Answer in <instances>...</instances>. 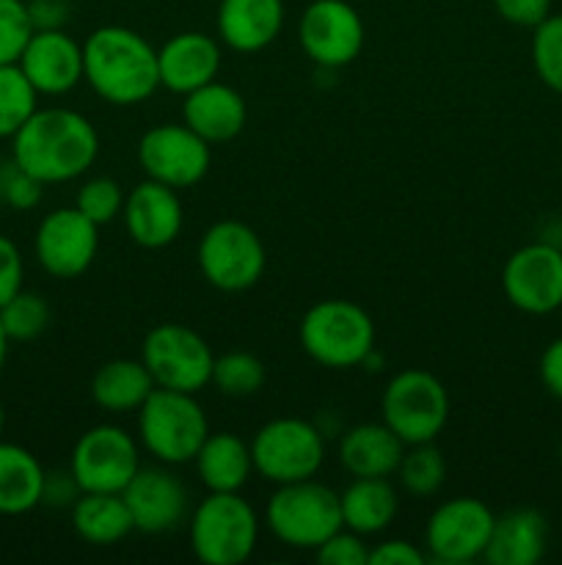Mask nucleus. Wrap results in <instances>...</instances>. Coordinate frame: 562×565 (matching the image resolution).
<instances>
[{
  "mask_svg": "<svg viewBox=\"0 0 562 565\" xmlns=\"http://www.w3.org/2000/svg\"><path fill=\"white\" fill-rule=\"evenodd\" d=\"M83 81L110 105H141L160 88L158 50L125 25H102L83 42Z\"/></svg>",
  "mask_w": 562,
  "mask_h": 565,
  "instance_id": "f03ea898",
  "label": "nucleus"
},
{
  "mask_svg": "<svg viewBox=\"0 0 562 565\" xmlns=\"http://www.w3.org/2000/svg\"><path fill=\"white\" fill-rule=\"evenodd\" d=\"M69 511L72 530L83 544L114 546L132 533V519L121 494L83 491Z\"/></svg>",
  "mask_w": 562,
  "mask_h": 565,
  "instance_id": "cd10ccee",
  "label": "nucleus"
},
{
  "mask_svg": "<svg viewBox=\"0 0 562 565\" xmlns=\"http://www.w3.org/2000/svg\"><path fill=\"white\" fill-rule=\"evenodd\" d=\"M17 64L25 72L39 97H61L80 86L83 44H77L64 28L33 31Z\"/></svg>",
  "mask_w": 562,
  "mask_h": 565,
  "instance_id": "6ab92c4d",
  "label": "nucleus"
},
{
  "mask_svg": "<svg viewBox=\"0 0 562 565\" xmlns=\"http://www.w3.org/2000/svg\"><path fill=\"white\" fill-rule=\"evenodd\" d=\"M39 92L31 86L20 64H0V138L14 132L36 114Z\"/></svg>",
  "mask_w": 562,
  "mask_h": 565,
  "instance_id": "7c9ffc66",
  "label": "nucleus"
},
{
  "mask_svg": "<svg viewBox=\"0 0 562 565\" xmlns=\"http://www.w3.org/2000/svg\"><path fill=\"white\" fill-rule=\"evenodd\" d=\"M213 384L226 397H251L264 386L262 359L248 351H229L215 356Z\"/></svg>",
  "mask_w": 562,
  "mask_h": 565,
  "instance_id": "473e14b6",
  "label": "nucleus"
},
{
  "mask_svg": "<svg viewBox=\"0 0 562 565\" xmlns=\"http://www.w3.org/2000/svg\"><path fill=\"white\" fill-rule=\"evenodd\" d=\"M25 281V263L11 237L0 235V307L22 290Z\"/></svg>",
  "mask_w": 562,
  "mask_h": 565,
  "instance_id": "58836bf2",
  "label": "nucleus"
},
{
  "mask_svg": "<svg viewBox=\"0 0 562 565\" xmlns=\"http://www.w3.org/2000/svg\"><path fill=\"white\" fill-rule=\"evenodd\" d=\"M342 524L358 535H380L391 527L400 500L389 478H353L339 494Z\"/></svg>",
  "mask_w": 562,
  "mask_h": 565,
  "instance_id": "a878e982",
  "label": "nucleus"
},
{
  "mask_svg": "<svg viewBox=\"0 0 562 565\" xmlns=\"http://www.w3.org/2000/svg\"><path fill=\"white\" fill-rule=\"evenodd\" d=\"M406 452V441L380 419L358 423L342 434L336 458L350 478H391Z\"/></svg>",
  "mask_w": 562,
  "mask_h": 565,
  "instance_id": "5701e85b",
  "label": "nucleus"
},
{
  "mask_svg": "<svg viewBox=\"0 0 562 565\" xmlns=\"http://www.w3.org/2000/svg\"><path fill=\"white\" fill-rule=\"evenodd\" d=\"M193 463H196V475L204 489L215 491V494L242 491L253 475L251 445H246L240 436L229 434V430L207 434Z\"/></svg>",
  "mask_w": 562,
  "mask_h": 565,
  "instance_id": "393cba45",
  "label": "nucleus"
},
{
  "mask_svg": "<svg viewBox=\"0 0 562 565\" xmlns=\"http://www.w3.org/2000/svg\"><path fill=\"white\" fill-rule=\"evenodd\" d=\"M259 544V516L240 491H209L191 516V550L204 565H242Z\"/></svg>",
  "mask_w": 562,
  "mask_h": 565,
  "instance_id": "423d86ee",
  "label": "nucleus"
},
{
  "mask_svg": "<svg viewBox=\"0 0 562 565\" xmlns=\"http://www.w3.org/2000/svg\"><path fill=\"white\" fill-rule=\"evenodd\" d=\"M314 557L323 565H367L369 546L364 544V535L342 527L314 550Z\"/></svg>",
  "mask_w": 562,
  "mask_h": 565,
  "instance_id": "4c0bfd02",
  "label": "nucleus"
},
{
  "mask_svg": "<svg viewBox=\"0 0 562 565\" xmlns=\"http://www.w3.org/2000/svg\"><path fill=\"white\" fill-rule=\"evenodd\" d=\"M380 419L406 441V447L435 441L450 419L446 386L428 370H402L383 386Z\"/></svg>",
  "mask_w": 562,
  "mask_h": 565,
  "instance_id": "6e6552de",
  "label": "nucleus"
},
{
  "mask_svg": "<svg viewBox=\"0 0 562 565\" xmlns=\"http://www.w3.org/2000/svg\"><path fill=\"white\" fill-rule=\"evenodd\" d=\"M397 480L411 497H433L439 494L446 480V461L433 441L424 445H408L402 452V461L397 467Z\"/></svg>",
  "mask_w": 562,
  "mask_h": 565,
  "instance_id": "c756f323",
  "label": "nucleus"
},
{
  "mask_svg": "<svg viewBox=\"0 0 562 565\" xmlns=\"http://www.w3.org/2000/svg\"><path fill=\"white\" fill-rule=\"evenodd\" d=\"M130 511L132 530L143 535H163L180 527L191 508L185 483L165 463L141 467L121 491Z\"/></svg>",
  "mask_w": 562,
  "mask_h": 565,
  "instance_id": "f3484780",
  "label": "nucleus"
},
{
  "mask_svg": "<svg viewBox=\"0 0 562 565\" xmlns=\"http://www.w3.org/2000/svg\"><path fill=\"white\" fill-rule=\"evenodd\" d=\"M264 524L275 541L290 550L314 552L336 530L345 527L339 494L314 478L275 486L264 508Z\"/></svg>",
  "mask_w": 562,
  "mask_h": 565,
  "instance_id": "39448f33",
  "label": "nucleus"
},
{
  "mask_svg": "<svg viewBox=\"0 0 562 565\" xmlns=\"http://www.w3.org/2000/svg\"><path fill=\"white\" fill-rule=\"evenodd\" d=\"M141 362L154 386L198 395L213 384L215 353L198 331L182 323H160L143 337Z\"/></svg>",
  "mask_w": 562,
  "mask_h": 565,
  "instance_id": "9d476101",
  "label": "nucleus"
},
{
  "mask_svg": "<svg viewBox=\"0 0 562 565\" xmlns=\"http://www.w3.org/2000/svg\"><path fill=\"white\" fill-rule=\"evenodd\" d=\"M218 39L242 55L259 53L279 39L284 28V0H220Z\"/></svg>",
  "mask_w": 562,
  "mask_h": 565,
  "instance_id": "4be33fe9",
  "label": "nucleus"
},
{
  "mask_svg": "<svg viewBox=\"0 0 562 565\" xmlns=\"http://www.w3.org/2000/svg\"><path fill=\"white\" fill-rule=\"evenodd\" d=\"M125 188L119 185L116 180L110 177H91L80 185L75 196V207L86 215L88 221H94L97 226L110 224L121 215L125 210Z\"/></svg>",
  "mask_w": 562,
  "mask_h": 565,
  "instance_id": "f704fd0d",
  "label": "nucleus"
},
{
  "mask_svg": "<svg viewBox=\"0 0 562 565\" xmlns=\"http://www.w3.org/2000/svg\"><path fill=\"white\" fill-rule=\"evenodd\" d=\"M47 469L22 445L0 439V516H22L42 505Z\"/></svg>",
  "mask_w": 562,
  "mask_h": 565,
  "instance_id": "bb28decb",
  "label": "nucleus"
},
{
  "mask_svg": "<svg viewBox=\"0 0 562 565\" xmlns=\"http://www.w3.org/2000/svg\"><path fill=\"white\" fill-rule=\"evenodd\" d=\"M549 546V522L534 508H512L496 516L483 561L490 565H534Z\"/></svg>",
  "mask_w": 562,
  "mask_h": 565,
  "instance_id": "b1692460",
  "label": "nucleus"
},
{
  "mask_svg": "<svg viewBox=\"0 0 562 565\" xmlns=\"http://www.w3.org/2000/svg\"><path fill=\"white\" fill-rule=\"evenodd\" d=\"M538 373L543 390L549 392L551 397H556V401H562V337L551 340L549 345H545V351L540 353Z\"/></svg>",
  "mask_w": 562,
  "mask_h": 565,
  "instance_id": "c03bdc74",
  "label": "nucleus"
},
{
  "mask_svg": "<svg viewBox=\"0 0 562 565\" xmlns=\"http://www.w3.org/2000/svg\"><path fill=\"white\" fill-rule=\"evenodd\" d=\"M50 303L44 296L22 287L11 301L0 307V326H3L9 342H31L42 337L50 326Z\"/></svg>",
  "mask_w": 562,
  "mask_h": 565,
  "instance_id": "2f4dec72",
  "label": "nucleus"
},
{
  "mask_svg": "<svg viewBox=\"0 0 562 565\" xmlns=\"http://www.w3.org/2000/svg\"><path fill=\"white\" fill-rule=\"evenodd\" d=\"M428 561H430L428 552H422L419 546H413L411 541L391 539V541H383V544H378L369 550L367 565H424Z\"/></svg>",
  "mask_w": 562,
  "mask_h": 565,
  "instance_id": "a19ab883",
  "label": "nucleus"
},
{
  "mask_svg": "<svg viewBox=\"0 0 562 565\" xmlns=\"http://www.w3.org/2000/svg\"><path fill=\"white\" fill-rule=\"evenodd\" d=\"M42 182L22 171L14 160L0 163V202L9 204L11 210H20V213L33 210L42 202Z\"/></svg>",
  "mask_w": 562,
  "mask_h": 565,
  "instance_id": "e433bc0d",
  "label": "nucleus"
},
{
  "mask_svg": "<svg viewBox=\"0 0 562 565\" xmlns=\"http://www.w3.org/2000/svg\"><path fill=\"white\" fill-rule=\"evenodd\" d=\"M31 36L28 0H0V64H17Z\"/></svg>",
  "mask_w": 562,
  "mask_h": 565,
  "instance_id": "c9c22d12",
  "label": "nucleus"
},
{
  "mask_svg": "<svg viewBox=\"0 0 562 565\" xmlns=\"http://www.w3.org/2000/svg\"><path fill=\"white\" fill-rule=\"evenodd\" d=\"M253 472L273 486L317 478L325 463V434L301 417L264 423L251 439Z\"/></svg>",
  "mask_w": 562,
  "mask_h": 565,
  "instance_id": "0eeeda50",
  "label": "nucleus"
},
{
  "mask_svg": "<svg viewBox=\"0 0 562 565\" xmlns=\"http://www.w3.org/2000/svg\"><path fill=\"white\" fill-rule=\"evenodd\" d=\"M154 390L147 364L141 359H110L99 364L91 379V397L102 412H138Z\"/></svg>",
  "mask_w": 562,
  "mask_h": 565,
  "instance_id": "c85d7f7f",
  "label": "nucleus"
},
{
  "mask_svg": "<svg viewBox=\"0 0 562 565\" xmlns=\"http://www.w3.org/2000/svg\"><path fill=\"white\" fill-rule=\"evenodd\" d=\"M121 218H125L127 235L132 237L136 246L158 252L180 237L185 210H182V199L174 188L143 180L127 193Z\"/></svg>",
  "mask_w": 562,
  "mask_h": 565,
  "instance_id": "a211bd4d",
  "label": "nucleus"
},
{
  "mask_svg": "<svg viewBox=\"0 0 562 565\" xmlns=\"http://www.w3.org/2000/svg\"><path fill=\"white\" fill-rule=\"evenodd\" d=\"M501 290L523 315H551L562 307V248L554 243H527L507 257Z\"/></svg>",
  "mask_w": 562,
  "mask_h": 565,
  "instance_id": "2eb2a0df",
  "label": "nucleus"
},
{
  "mask_svg": "<svg viewBox=\"0 0 562 565\" xmlns=\"http://www.w3.org/2000/svg\"><path fill=\"white\" fill-rule=\"evenodd\" d=\"M3 430H6V408L0 403V439H3Z\"/></svg>",
  "mask_w": 562,
  "mask_h": 565,
  "instance_id": "49530a36",
  "label": "nucleus"
},
{
  "mask_svg": "<svg viewBox=\"0 0 562 565\" xmlns=\"http://www.w3.org/2000/svg\"><path fill=\"white\" fill-rule=\"evenodd\" d=\"M303 353L320 367H358L375 351V323L369 312L345 298H325L303 312L298 326Z\"/></svg>",
  "mask_w": 562,
  "mask_h": 565,
  "instance_id": "7ed1b4c3",
  "label": "nucleus"
},
{
  "mask_svg": "<svg viewBox=\"0 0 562 565\" xmlns=\"http://www.w3.org/2000/svg\"><path fill=\"white\" fill-rule=\"evenodd\" d=\"M97 127L72 108H36L11 138V160L42 185L77 180L97 163Z\"/></svg>",
  "mask_w": 562,
  "mask_h": 565,
  "instance_id": "f257e3e1",
  "label": "nucleus"
},
{
  "mask_svg": "<svg viewBox=\"0 0 562 565\" xmlns=\"http://www.w3.org/2000/svg\"><path fill=\"white\" fill-rule=\"evenodd\" d=\"M182 121L209 147L229 143L246 130L248 105L237 88L226 83H207L182 99Z\"/></svg>",
  "mask_w": 562,
  "mask_h": 565,
  "instance_id": "412c9836",
  "label": "nucleus"
},
{
  "mask_svg": "<svg viewBox=\"0 0 562 565\" xmlns=\"http://www.w3.org/2000/svg\"><path fill=\"white\" fill-rule=\"evenodd\" d=\"M141 469V445L121 425H94L75 441L69 472L83 491L121 494Z\"/></svg>",
  "mask_w": 562,
  "mask_h": 565,
  "instance_id": "9b49d317",
  "label": "nucleus"
},
{
  "mask_svg": "<svg viewBox=\"0 0 562 565\" xmlns=\"http://www.w3.org/2000/svg\"><path fill=\"white\" fill-rule=\"evenodd\" d=\"M80 494H83V489L77 486L75 475H72L69 469H66V472H47V475H44L42 505L72 508Z\"/></svg>",
  "mask_w": 562,
  "mask_h": 565,
  "instance_id": "37998d69",
  "label": "nucleus"
},
{
  "mask_svg": "<svg viewBox=\"0 0 562 565\" xmlns=\"http://www.w3.org/2000/svg\"><path fill=\"white\" fill-rule=\"evenodd\" d=\"M6 359H9V337H6L3 326H0V370L6 367Z\"/></svg>",
  "mask_w": 562,
  "mask_h": 565,
  "instance_id": "a18cd8bd",
  "label": "nucleus"
},
{
  "mask_svg": "<svg viewBox=\"0 0 562 565\" xmlns=\"http://www.w3.org/2000/svg\"><path fill=\"white\" fill-rule=\"evenodd\" d=\"M39 265L53 279H77L99 252V226L77 207H58L44 215L33 235Z\"/></svg>",
  "mask_w": 562,
  "mask_h": 565,
  "instance_id": "dca6fc26",
  "label": "nucleus"
},
{
  "mask_svg": "<svg viewBox=\"0 0 562 565\" xmlns=\"http://www.w3.org/2000/svg\"><path fill=\"white\" fill-rule=\"evenodd\" d=\"M364 20L347 0H312L298 22L303 53L323 70H342L364 50Z\"/></svg>",
  "mask_w": 562,
  "mask_h": 565,
  "instance_id": "4468645a",
  "label": "nucleus"
},
{
  "mask_svg": "<svg viewBox=\"0 0 562 565\" xmlns=\"http://www.w3.org/2000/svg\"><path fill=\"white\" fill-rule=\"evenodd\" d=\"M158 72L160 88L182 97L207 86L220 72L218 39L202 31L176 33L158 50Z\"/></svg>",
  "mask_w": 562,
  "mask_h": 565,
  "instance_id": "aec40b11",
  "label": "nucleus"
},
{
  "mask_svg": "<svg viewBox=\"0 0 562 565\" xmlns=\"http://www.w3.org/2000/svg\"><path fill=\"white\" fill-rule=\"evenodd\" d=\"M496 14L516 28H534L551 14V0H490Z\"/></svg>",
  "mask_w": 562,
  "mask_h": 565,
  "instance_id": "ea45409f",
  "label": "nucleus"
},
{
  "mask_svg": "<svg viewBox=\"0 0 562 565\" xmlns=\"http://www.w3.org/2000/svg\"><path fill=\"white\" fill-rule=\"evenodd\" d=\"M33 31H58L72 20L69 0H28Z\"/></svg>",
  "mask_w": 562,
  "mask_h": 565,
  "instance_id": "79ce46f5",
  "label": "nucleus"
},
{
  "mask_svg": "<svg viewBox=\"0 0 562 565\" xmlns=\"http://www.w3.org/2000/svg\"><path fill=\"white\" fill-rule=\"evenodd\" d=\"M496 513L477 497H455L430 513L424 524V550L435 563H474L488 550Z\"/></svg>",
  "mask_w": 562,
  "mask_h": 565,
  "instance_id": "ddd939ff",
  "label": "nucleus"
},
{
  "mask_svg": "<svg viewBox=\"0 0 562 565\" xmlns=\"http://www.w3.org/2000/svg\"><path fill=\"white\" fill-rule=\"evenodd\" d=\"M136 414L138 445L165 467L191 463L209 434L207 414L191 392L154 386Z\"/></svg>",
  "mask_w": 562,
  "mask_h": 565,
  "instance_id": "20e7f679",
  "label": "nucleus"
},
{
  "mask_svg": "<svg viewBox=\"0 0 562 565\" xmlns=\"http://www.w3.org/2000/svg\"><path fill=\"white\" fill-rule=\"evenodd\" d=\"M532 70L545 88L562 94V14L532 28Z\"/></svg>",
  "mask_w": 562,
  "mask_h": 565,
  "instance_id": "72a5a7b5",
  "label": "nucleus"
},
{
  "mask_svg": "<svg viewBox=\"0 0 562 565\" xmlns=\"http://www.w3.org/2000/svg\"><path fill=\"white\" fill-rule=\"evenodd\" d=\"M268 252L257 232L235 218L215 221L198 241V270L220 292H246L259 285Z\"/></svg>",
  "mask_w": 562,
  "mask_h": 565,
  "instance_id": "1a4fd4ad",
  "label": "nucleus"
},
{
  "mask_svg": "<svg viewBox=\"0 0 562 565\" xmlns=\"http://www.w3.org/2000/svg\"><path fill=\"white\" fill-rule=\"evenodd\" d=\"M213 147L191 130L185 121H163L149 127L138 141V166L147 180L182 191L207 177Z\"/></svg>",
  "mask_w": 562,
  "mask_h": 565,
  "instance_id": "f8f14e48",
  "label": "nucleus"
}]
</instances>
